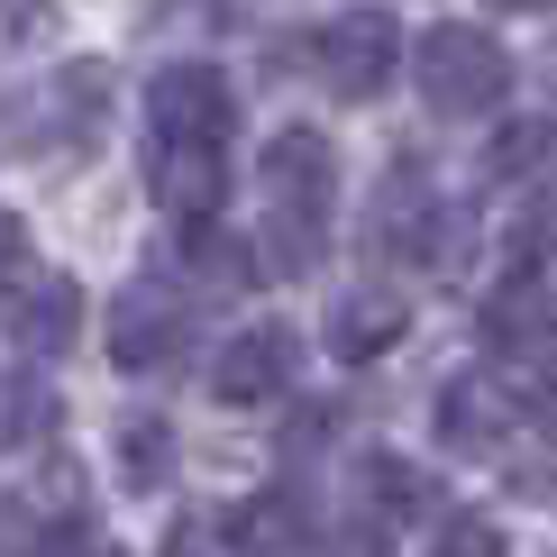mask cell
I'll list each match as a JSON object with an SVG mask.
<instances>
[{"label":"cell","mask_w":557,"mask_h":557,"mask_svg":"<svg viewBox=\"0 0 557 557\" xmlns=\"http://www.w3.org/2000/svg\"><path fill=\"white\" fill-rule=\"evenodd\" d=\"M403 330H411V301H403V293H347L338 311H330V347H338L347 366L403 347Z\"/></svg>","instance_id":"obj_13"},{"label":"cell","mask_w":557,"mask_h":557,"mask_svg":"<svg viewBox=\"0 0 557 557\" xmlns=\"http://www.w3.org/2000/svg\"><path fill=\"white\" fill-rule=\"evenodd\" d=\"M55 421H64V403H55L37 375H0V457H10V448H37V438H55Z\"/></svg>","instance_id":"obj_14"},{"label":"cell","mask_w":557,"mask_h":557,"mask_svg":"<svg viewBox=\"0 0 557 557\" xmlns=\"http://www.w3.org/2000/svg\"><path fill=\"white\" fill-rule=\"evenodd\" d=\"M18 557H101V540H91V521H55V530H28Z\"/></svg>","instance_id":"obj_19"},{"label":"cell","mask_w":557,"mask_h":557,"mask_svg":"<svg viewBox=\"0 0 557 557\" xmlns=\"http://www.w3.org/2000/svg\"><path fill=\"white\" fill-rule=\"evenodd\" d=\"M293 366H301V347L293 330H238L211 357V393L228 411H257V403H284V384H293Z\"/></svg>","instance_id":"obj_9"},{"label":"cell","mask_w":557,"mask_h":557,"mask_svg":"<svg viewBox=\"0 0 557 557\" xmlns=\"http://www.w3.org/2000/svg\"><path fill=\"white\" fill-rule=\"evenodd\" d=\"M265 183H274V211H265V265L274 274H311L320 247H330V211H338V156L320 128H284L265 147Z\"/></svg>","instance_id":"obj_1"},{"label":"cell","mask_w":557,"mask_h":557,"mask_svg":"<svg viewBox=\"0 0 557 557\" xmlns=\"http://www.w3.org/2000/svg\"><path fill=\"white\" fill-rule=\"evenodd\" d=\"M357 475H366V494H375V512H421V503H430V484H421V467H403V457H384V448L366 457Z\"/></svg>","instance_id":"obj_16"},{"label":"cell","mask_w":557,"mask_h":557,"mask_svg":"<svg viewBox=\"0 0 557 557\" xmlns=\"http://www.w3.org/2000/svg\"><path fill=\"white\" fill-rule=\"evenodd\" d=\"M430 557H512V540H503L484 512H457L448 530H438V548H430Z\"/></svg>","instance_id":"obj_17"},{"label":"cell","mask_w":557,"mask_h":557,"mask_svg":"<svg viewBox=\"0 0 557 557\" xmlns=\"http://www.w3.org/2000/svg\"><path fill=\"white\" fill-rule=\"evenodd\" d=\"M228 10H247V0H228Z\"/></svg>","instance_id":"obj_24"},{"label":"cell","mask_w":557,"mask_h":557,"mask_svg":"<svg viewBox=\"0 0 557 557\" xmlns=\"http://www.w3.org/2000/svg\"><path fill=\"white\" fill-rule=\"evenodd\" d=\"M484 347L494 357H540L548 347V265L540 257H512L503 284L484 293Z\"/></svg>","instance_id":"obj_10"},{"label":"cell","mask_w":557,"mask_h":557,"mask_svg":"<svg viewBox=\"0 0 557 557\" xmlns=\"http://www.w3.org/2000/svg\"><path fill=\"white\" fill-rule=\"evenodd\" d=\"M110 128V74L101 64H64L46 91L28 101H10V120H0V147H37V156H91Z\"/></svg>","instance_id":"obj_3"},{"label":"cell","mask_w":557,"mask_h":557,"mask_svg":"<svg viewBox=\"0 0 557 557\" xmlns=\"http://www.w3.org/2000/svg\"><path fill=\"white\" fill-rule=\"evenodd\" d=\"M120 467H128V484H165L174 475V430L156 421V411H137L120 430Z\"/></svg>","instance_id":"obj_15"},{"label":"cell","mask_w":557,"mask_h":557,"mask_svg":"<svg viewBox=\"0 0 557 557\" xmlns=\"http://www.w3.org/2000/svg\"><path fill=\"white\" fill-rule=\"evenodd\" d=\"M530 421V403L503 375H457L438 393V438H448L457 457H503V438Z\"/></svg>","instance_id":"obj_8"},{"label":"cell","mask_w":557,"mask_h":557,"mask_svg":"<svg viewBox=\"0 0 557 557\" xmlns=\"http://www.w3.org/2000/svg\"><path fill=\"white\" fill-rule=\"evenodd\" d=\"M18 548H28V512H18V503L0 494V557H18Z\"/></svg>","instance_id":"obj_22"},{"label":"cell","mask_w":557,"mask_h":557,"mask_svg":"<svg viewBox=\"0 0 557 557\" xmlns=\"http://www.w3.org/2000/svg\"><path fill=\"white\" fill-rule=\"evenodd\" d=\"M228 548H247V557H301L311 548V503L301 494H257V503H238L228 512Z\"/></svg>","instance_id":"obj_12"},{"label":"cell","mask_w":557,"mask_h":557,"mask_svg":"<svg viewBox=\"0 0 557 557\" xmlns=\"http://www.w3.org/2000/svg\"><path fill=\"white\" fill-rule=\"evenodd\" d=\"M393 64H403V28H393L384 10H347L330 28L311 37V74L338 91V101H375L393 83Z\"/></svg>","instance_id":"obj_6"},{"label":"cell","mask_w":557,"mask_h":557,"mask_svg":"<svg viewBox=\"0 0 557 557\" xmlns=\"http://www.w3.org/2000/svg\"><path fill=\"white\" fill-rule=\"evenodd\" d=\"M147 128H156V147H220L228 156L238 101H228V83L211 64H165V74L147 83Z\"/></svg>","instance_id":"obj_5"},{"label":"cell","mask_w":557,"mask_h":557,"mask_svg":"<svg viewBox=\"0 0 557 557\" xmlns=\"http://www.w3.org/2000/svg\"><path fill=\"white\" fill-rule=\"evenodd\" d=\"M411 74H421V101L438 120H467V110H494L503 91H512V55H503V37L448 18V28H430L411 46Z\"/></svg>","instance_id":"obj_2"},{"label":"cell","mask_w":557,"mask_h":557,"mask_svg":"<svg viewBox=\"0 0 557 557\" xmlns=\"http://www.w3.org/2000/svg\"><path fill=\"white\" fill-rule=\"evenodd\" d=\"M10 274H28V220L0 211V284H10Z\"/></svg>","instance_id":"obj_20"},{"label":"cell","mask_w":557,"mask_h":557,"mask_svg":"<svg viewBox=\"0 0 557 557\" xmlns=\"http://www.w3.org/2000/svg\"><path fill=\"white\" fill-rule=\"evenodd\" d=\"M0 330H10L18 357H64L83 330V284L74 274H10V301H0Z\"/></svg>","instance_id":"obj_7"},{"label":"cell","mask_w":557,"mask_h":557,"mask_svg":"<svg viewBox=\"0 0 557 557\" xmlns=\"http://www.w3.org/2000/svg\"><path fill=\"white\" fill-rule=\"evenodd\" d=\"M183 338H193V301L165 265L137 274L120 293V311H110V366H128V375H156V366L183 357Z\"/></svg>","instance_id":"obj_4"},{"label":"cell","mask_w":557,"mask_h":557,"mask_svg":"<svg viewBox=\"0 0 557 557\" xmlns=\"http://www.w3.org/2000/svg\"><path fill=\"white\" fill-rule=\"evenodd\" d=\"M301 557H384V530L375 521H338V530H311Z\"/></svg>","instance_id":"obj_18"},{"label":"cell","mask_w":557,"mask_h":557,"mask_svg":"<svg viewBox=\"0 0 557 557\" xmlns=\"http://www.w3.org/2000/svg\"><path fill=\"white\" fill-rule=\"evenodd\" d=\"M494 10H548V0H494Z\"/></svg>","instance_id":"obj_23"},{"label":"cell","mask_w":557,"mask_h":557,"mask_svg":"<svg viewBox=\"0 0 557 557\" xmlns=\"http://www.w3.org/2000/svg\"><path fill=\"white\" fill-rule=\"evenodd\" d=\"M147 193H156V211H165V220L211 228L220 201H228V156H220V147H156Z\"/></svg>","instance_id":"obj_11"},{"label":"cell","mask_w":557,"mask_h":557,"mask_svg":"<svg viewBox=\"0 0 557 557\" xmlns=\"http://www.w3.org/2000/svg\"><path fill=\"white\" fill-rule=\"evenodd\" d=\"M37 10H46V0H0V46L28 37V28H37Z\"/></svg>","instance_id":"obj_21"}]
</instances>
